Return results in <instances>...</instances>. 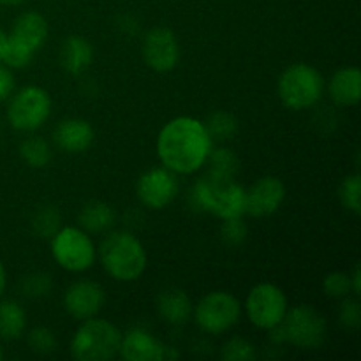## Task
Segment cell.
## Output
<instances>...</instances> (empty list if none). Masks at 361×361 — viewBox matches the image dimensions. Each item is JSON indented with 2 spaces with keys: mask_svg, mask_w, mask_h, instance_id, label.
Wrapping results in <instances>:
<instances>
[{
  "mask_svg": "<svg viewBox=\"0 0 361 361\" xmlns=\"http://www.w3.org/2000/svg\"><path fill=\"white\" fill-rule=\"evenodd\" d=\"M214 140L201 120L176 116L169 120L157 136L159 161L176 175H192L208 161Z\"/></svg>",
  "mask_w": 361,
  "mask_h": 361,
  "instance_id": "cell-1",
  "label": "cell"
},
{
  "mask_svg": "<svg viewBox=\"0 0 361 361\" xmlns=\"http://www.w3.org/2000/svg\"><path fill=\"white\" fill-rule=\"evenodd\" d=\"M99 257L106 274L118 282H134L147 270V250L136 235L109 231L99 247Z\"/></svg>",
  "mask_w": 361,
  "mask_h": 361,
  "instance_id": "cell-2",
  "label": "cell"
},
{
  "mask_svg": "<svg viewBox=\"0 0 361 361\" xmlns=\"http://www.w3.org/2000/svg\"><path fill=\"white\" fill-rule=\"evenodd\" d=\"M192 197L201 210L219 219L245 215V189L229 176L207 171V175L201 176L194 185Z\"/></svg>",
  "mask_w": 361,
  "mask_h": 361,
  "instance_id": "cell-3",
  "label": "cell"
},
{
  "mask_svg": "<svg viewBox=\"0 0 361 361\" xmlns=\"http://www.w3.org/2000/svg\"><path fill=\"white\" fill-rule=\"evenodd\" d=\"M122 331L97 316L81 321L71 341V355L78 361H108L118 356Z\"/></svg>",
  "mask_w": 361,
  "mask_h": 361,
  "instance_id": "cell-4",
  "label": "cell"
},
{
  "mask_svg": "<svg viewBox=\"0 0 361 361\" xmlns=\"http://www.w3.org/2000/svg\"><path fill=\"white\" fill-rule=\"evenodd\" d=\"M277 92L286 108L293 111L309 109L323 97V74L309 63H293L282 71L277 81Z\"/></svg>",
  "mask_w": 361,
  "mask_h": 361,
  "instance_id": "cell-5",
  "label": "cell"
},
{
  "mask_svg": "<svg viewBox=\"0 0 361 361\" xmlns=\"http://www.w3.org/2000/svg\"><path fill=\"white\" fill-rule=\"evenodd\" d=\"M51 256L63 270L81 274L94 267L97 249L87 231L76 226H66L51 236Z\"/></svg>",
  "mask_w": 361,
  "mask_h": 361,
  "instance_id": "cell-6",
  "label": "cell"
},
{
  "mask_svg": "<svg viewBox=\"0 0 361 361\" xmlns=\"http://www.w3.org/2000/svg\"><path fill=\"white\" fill-rule=\"evenodd\" d=\"M7 120L20 133H34L48 122L51 115V97L44 88L28 85L11 95Z\"/></svg>",
  "mask_w": 361,
  "mask_h": 361,
  "instance_id": "cell-7",
  "label": "cell"
},
{
  "mask_svg": "<svg viewBox=\"0 0 361 361\" xmlns=\"http://www.w3.org/2000/svg\"><path fill=\"white\" fill-rule=\"evenodd\" d=\"M197 328L208 335H222L235 328L242 317V303L228 291L207 293L194 307Z\"/></svg>",
  "mask_w": 361,
  "mask_h": 361,
  "instance_id": "cell-8",
  "label": "cell"
},
{
  "mask_svg": "<svg viewBox=\"0 0 361 361\" xmlns=\"http://www.w3.org/2000/svg\"><path fill=\"white\" fill-rule=\"evenodd\" d=\"M281 326L286 342L298 349H319L326 338V319L312 305H296L288 309Z\"/></svg>",
  "mask_w": 361,
  "mask_h": 361,
  "instance_id": "cell-9",
  "label": "cell"
},
{
  "mask_svg": "<svg viewBox=\"0 0 361 361\" xmlns=\"http://www.w3.org/2000/svg\"><path fill=\"white\" fill-rule=\"evenodd\" d=\"M245 312L250 323L259 330L279 326L288 312V298L279 286L261 282L254 286L245 300Z\"/></svg>",
  "mask_w": 361,
  "mask_h": 361,
  "instance_id": "cell-10",
  "label": "cell"
},
{
  "mask_svg": "<svg viewBox=\"0 0 361 361\" xmlns=\"http://www.w3.org/2000/svg\"><path fill=\"white\" fill-rule=\"evenodd\" d=\"M180 183L176 180V173L168 168H152L145 171L137 178L136 194L141 203L150 210H162L169 207L178 196Z\"/></svg>",
  "mask_w": 361,
  "mask_h": 361,
  "instance_id": "cell-11",
  "label": "cell"
},
{
  "mask_svg": "<svg viewBox=\"0 0 361 361\" xmlns=\"http://www.w3.org/2000/svg\"><path fill=\"white\" fill-rule=\"evenodd\" d=\"M145 63L155 73H169L180 62V44L175 32L166 27H155L147 32L141 46Z\"/></svg>",
  "mask_w": 361,
  "mask_h": 361,
  "instance_id": "cell-12",
  "label": "cell"
},
{
  "mask_svg": "<svg viewBox=\"0 0 361 361\" xmlns=\"http://www.w3.org/2000/svg\"><path fill=\"white\" fill-rule=\"evenodd\" d=\"M104 302V289L95 281H76L63 293V309L76 321L97 316Z\"/></svg>",
  "mask_w": 361,
  "mask_h": 361,
  "instance_id": "cell-13",
  "label": "cell"
},
{
  "mask_svg": "<svg viewBox=\"0 0 361 361\" xmlns=\"http://www.w3.org/2000/svg\"><path fill=\"white\" fill-rule=\"evenodd\" d=\"M286 200V185L277 176H263L245 189V214L250 217H270Z\"/></svg>",
  "mask_w": 361,
  "mask_h": 361,
  "instance_id": "cell-14",
  "label": "cell"
},
{
  "mask_svg": "<svg viewBox=\"0 0 361 361\" xmlns=\"http://www.w3.org/2000/svg\"><path fill=\"white\" fill-rule=\"evenodd\" d=\"M120 356L127 361H162L178 358V353L143 328H133L122 335Z\"/></svg>",
  "mask_w": 361,
  "mask_h": 361,
  "instance_id": "cell-15",
  "label": "cell"
},
{
  "mask_svg": "<svg viewBox=\"0 0 361 361\" xmlns=\"http://www.w3.org/2000/svg\"><path fill=\"white\" fill-rule=\"evenodd\" d=\"M48 21L42 14L35 13V11H28V13L20 14L14 20L13 30H11L9 39L35 55V51L44 46L46 37H48Z\"/></svg>",
  "mask_w": 361,
  "mask_h": 361,
  "instance_id": "cell-16",
  "label": "cell"
},
{
  "mask_svg": "<svg viewBox=\"0 0 361 361\" xmlns=\"http://www.w3.org/2000/svg\"><path fill=\"white\" fill-rule=\"evenodd\" d=\"M95 140V130L87 120L66 118L55 127L53 141L56 148L67 154H83L92 147Z\"/></svg>",
  "mask_w": 361,
  "mask_h": 361,
  "instance_id": "cell-17",
  "label": "cell"
},
{
  "mask_svg": "<svg viewBox=\"0 0 361 361\" xmlns=\"http://www.w3.org/2000/svg\"><path fill=\"white\" fill-rule=\"evenodd\" d=\"M331 101L342 108H353L361 99V73L358 67L338 69L326 85Z\"/></svg>",
  "mask_w": 361,
  "mask_h": 361,
  "instance_id": "cell-18",
  "label": "cell"
},
{
  "mask_svg": "<svg viewBox=\"0 0 361 361\" xmlns=\"http://www.w3.org/2000/svg\"><path fill=\"white\" fill-rule=\"evenodd\" d=\"M157 312L166 323L173 324V326H182L192 316V300L189 298L185 291L178 288L164 289L161 295L157 296Z\"/></svg>",
  "mask_w": 361,
  "mask_h": 361,
  "instance_id": "cell-19",
  "label": "cell"
},
{
  "mask_svg": "<svg viewBox=\"0 0 361 361\" xmlns=\"http://www.w3.org/2000/svg\"><path fill=\"white\" fill-rule=\"evenodd\" d=\"M94 62V46L81 35H69L60 48V66L71 76H80Z\"/></svg>",
  "mask_w": 361,
  "mask_h": 361,
  "instance_id": "cell-20",
  "label": "cell"
},
{
  "mask_svg": "<svg viewBox=\"0 0 361 361\" xmlns=\"http://www.w3.org/2000/svg\"><path fill=\"white\" fill-rule=\"evenodd\" d=\"M78 224L88 235H101L109 231L115 224V212L104 201H88L81 207L78 215Z\"/></svg>",
  "mask_w": 361,
  "mask_h": 361,
  "instance_id": "cell-21",
  "label": "cell"
},
{
  "mask_svg": "<svg viewBox=\"0 0 361 361\" xmlns=\"http://www.w3.org/2000/svg\"><path fill=\"white\" fill-rule=\"evenodd\" d=\"M27 328V312L16 300H0V338L16 341Z\"/></svg>",
  "mask_w": 361,
  "mask_h": 361,
  "instance_id": "cell-22",
  "label": "cell"
},
{
  "mask_svg": "<svg viewBox=\"0 0 361 361\" xmlns=\"http://www.w3.org/2000/svg\"><path fill=\"white\" fill-rule=\"evenodd\" d=\"M51 147L41 136H28L27 140L21 141L20 145V157L23 159L25 164L30 168L41 169L48 166L51 161Z\"/></svg>",
  "mask_w": 361,
  "mask_h": 361,
  "instance_id": "cell-23",
  "label": "cell"
},
{
  "mask_svg": "<svg viewBox=\"0 0 361 361\" xmlns=\"http://www.w3.org/2000/svg\"><path fill=\"white\" fill-rule=\"evenodd\" d=\"M203 123L214 141L233 140L236 136V133H238V118L228 111L212 113L207 118V122Z\"/></svg>",
  "mask_w": 361,
  "mask_h": 361,
  "instance_id": "cell-24",
  "label": "cell"
},
{
  "mask_svg": "<svg viewBox=\"0 0 361 361\" xmlns=\"http://www.w3.org/2000/svg\"><path fill=\"white\" fill-rule=\"evenodd\" d=\"M207 162H210V169H208V171L219 176L235 178L240 171L238 157H236L235 152H231L229 148H217V150L212 148Z\"/></svg>",
  "mask_w": 361,
  "mask_h": 361,
  "instance_id": "cell-25",
  "label": "cell"
},
{
  "mask_svg": "<svg viewBox=\"0 0 361 361\" xmlns=\"http://www.w3.org/2000/svg\"><path fill=\"white\" fill-rule=\"evenodd\" d=\"M32 229L42 238H51L60 229V212L51 204L41 207L32 217Z\"/></svg>",
  "mask_w": 361,
  "mask_h": 361,
  "instance_id": "cell-26",
  "label": "cell"
},
{
  "mask_svg": "<svg viewBox=\"0 0 361 361\" xmlns=\"http://www.w3.org/2000/svg\"><path fill=\"white\" fill-rule=\"evenodd\" d=\"M338 197L345 210L353 212L355 215L361 214V178L358 173L342 180L341 187H338Z\"/></svg>",
  "mask_w": 361,
  "mask_h": 361,
  "instance_id": "cell-27",
  "label": "cell"
},
{
  "mask_svg": "<svg viewBox=\"0 0 361 361\" xmlns=\"http://www.w3.org/2000/svg\"><path fill=\"white\" fill-rule=\"evenodd\" d=\"M257 353L252 342L242 337H233L222 345L221 358L224 361H252L256 360Z\"/></svg>",
  "mask_w": 361,
  "mask_h": 361,
  "instance_id": "cell-28",
  "label": "cell"
},
{
  "mask_svg": "<svg viewBox=\"0 0 361 361\" xmlns=\"http://www.w3.org/2000/svg\"><path fill=\"white\" fill-rule=\"evenodd\" d=\"M53 288V281L48 274L42 271H34L21 279V293L27 298H42L48 295Z\"/></svg>",
  "mask_w": 361,
  "mask_h": 361,
  "instance_id": "cell-29",
  "label": "cell"
},
{
  "mask_svg": "<svg viewBox=\"0 0 361 361\" xmlns=\"http://www.w3.org/2000/svg\"><path fill=\"white\" fill-rule=\"evenodd\" d=\"M28 348L35 353V355H51L55 353L59 341H56L55 334L46 326H37L30 330L28 334Z\"/></svg>",
  "mask_w": 361,
  "mask_h": 361,
  "instance_id": "cell-30",
  "label": "cell"
},
{
  "mask_svg": "<svg viewBox=\"0 0 361 361\" xmlns=\"http://www.w3.org/2000/svg\"><path fill=\"white\" fill-rule=\"evenodd\" d=\"M249 229L247 224L242 221V217H231V219H222L221 224V238L229 247H238L242 245L247 240Z\"/></svg>",
  "mask_w": 361,
  "mask_h": 361,
  "instance_id": "cell-31",
  "label": "cell"
},
{
  "mask_svg": "<svg viewBox=\"0 0 361 361\" xmlns=\"http://www.w3.org/2000/svg\"><path fill=\"white\" fill-rule=\"evenodd\" d=\"M324 295L330 298H345L351 295V279L345 271H331L324 277L323 282Z\"/></svg>",
  "mask_w": 361,
  "mask_h": 361,
  "instance_id": "cell-32",
  "label": "cell"
},
{
  "mask_svg": "<svg viewBox=\"0 0 361 361\" xmlns=\"http://www.w3.org/2000/svg\"><path fill=\"white\" fill-rule=\"evenodd\" d=\"M338 319L344 328L349 330H356L361 324V305L358 302V296L351 298V296H345L342 298L341 309H338Z\"/></svg>",
  "mask_w": 361,
  "mask_h": 361,
  "instance_id": "cell-33",
  "label": "cell"
},
{
  "mask_svg": "<svg viewBox=\"0 0 361 361\" xmlns=\"http://www.w3.org/2000/svg\"><path fill=\"white\" fill-rule=\"evenodd\" d=\"M14 87H16V81H14L13 71L6 66H0V104L13 95Z\"/></svg>",
  "mask_w": 361,
  "mask_h": 361,
  "instance_id": "cell-34",
  "label": "cell"
},
{
  "mask_svg": "<svg viewBox=\"0 0 361 361\" xmlns=\"http://www.w3.org/2000/svg\"><path fill=\"white\" fill-rule=\"evenodd\" d=\"M349 279H351V293L355 296H360L361 295V270L358 264L355 267L353 274H349Z\"/></svg>",
  "mask_w": 361,
  "mask_h": 361,
  "instance_id": "cell-35",
  "label": "cell"
},
{
  "mask_svg": "<svg viewBox=\"0 0 361 361\" xmlns=\"http://www.w3.org/2000/svg\"><path fill=\"white\" fill-rule=\"evenodd\" d=\"M6 286H7V271H6V267L2 264V261H0V298H2L4 291H6Z\"/></svg>",
  "mask_w": 361,
  "mask_h": 361,
  "instance_id": "cell-36",
  "label": "cell"
},
{
  "mask_svg": "<svg viewBox=\"0 0 361 361\" xmlns=\"http://www.w3.org/2000/svg\"><path fill=\"white\" fill-rule=\"evenodd\" d=\"M6 42H7V34L4 32V28L0 27V59H2V53H4V48H6Z\"/></svg>",
  "mask_w": 361,
  "mask_h": 361,
  "instance_id": "cell-37",
  "label": "cell"
},
{
  "mask_svg": "<svg viewBox=\"0 0 361 361\" xmlns=\"http://www.w3.org/2000/svg\"><path fill=\"white\" fill-rule=\"evenodd\" d=\"M25 0H0V6H7V7H14V6H20L23 4Z\"/></svg>",
  "mask_w": 361,
  "mask_h": 361,
  "instance_id": "cell-38",
  "label": "cell"
},
{
  "mask_svg": "<svg viewBox=\"0 0 361 361\" xmlns=\"http://www.w3.org/2000/svg\"><path fill=\"white\" fill-rule=\"evenodd\" d=\"M4 358V351H2V345H0V360Z\"/></svg>",
  "mask_w": 361,
  "mask_h": 361,
  "instance_id": "cell-39",
  "label": "cell"
},
{
  "mask_svg": "<svg viewBox=\"0 0 361 361\" xmlns=\"http://www.w3.org/2000/svg\"><path fill=\"white\" fill-rule=\"evenodd\" d=\"M0 126H2V123H0Z\"/></svg>",
  "mask_w": 361,
  "mask_h": 361,
  "instance_id": "cell-40",
  "label": "cell"
}]
</instances>
